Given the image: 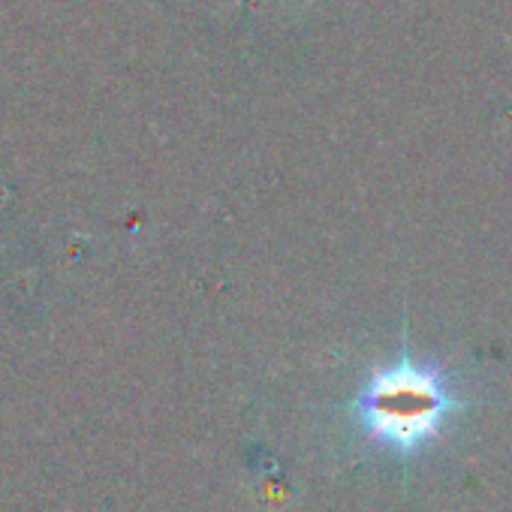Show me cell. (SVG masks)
<instances>
[{
    "label": "cell",
    "mask_w": 512,
    "mask_h": 512,
    "mask_svg": "<svg viewBox=\"0 0 512 512\" xmlns=\"http://www.w3.org/2000/svg\"><path fill=\"white\" fill-rule=\"evenodd\" d=\"M470 404L449 371L416 359L404 341L398 359L371 368L341 407L365 446L407 461L428 452Z\"/></svg>",
    "instance_id": "obj_1"
}]
</instances>
